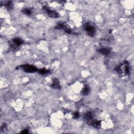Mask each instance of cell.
<instances>
[{
  "mask_svg": "<svg viewBox=\"0 0 134 134\" xmlns=\"http://www.w3.org/2000/svg\"><path fill=\"white\" fill-rule=\"evenodd\" d=\"M84 28L86 34L91 37H93L96 34L95 27L89 23H87L84 25Z\"/></svg>",
  "mask_w": 134,
  "mask_h": 134,
  "instance_id": "1",
  "label": "cell"
},
{
  "mask_svg": "<svg viewBox=\"0 0 134 134\" xmlns=\"http://www.w3.org/2000/svg\"><path fill=\"white\" fill-rule=\"evenodd\" d=\"M17 69H21L25 72L27 73H34L38 72V69L35 66L30 64H23L20 67H18Z\"/></svg>",
  "mask_w": 134,
  "mask_h": 134,
  "instance_id": "2",
  "label": "cell"
},
{
  "mask_svg": "<svg viewBox=\"0 0 134 134\" xmlns=\"http://www.w3.org/2000/svg\"><path fill=\"white\" fill-rule=\"evenodd\" d=\"M55 28L57 29H62L66 33L71 34L72 33V30L70 27L66 23H59L56 27Z\"/></svg>",
  "mask_w": 134,
  "mask_h": 134,
  "instance_id": "3",
  "label": "cell"
},
{
  "mask_svg": "<svg viewBox=\"0 0 134 134\" xmlns=\"http://www.w3.org/2000/svg\"><path fill=\"white\" fill-rule=\"evenodd\" d=\"M43 9L44 11V12L47 14L48 16L50 17H52L54 18H58L60 16L59 14L57 12L52 10H50L47 6H43Z\"/></svg>",
  "mask_w": 134,
  "mask_h": 134,
  "instance_id": "4",
  "label": "cell"
},
{
  "mask_svg": "<svg viewBox=\"0 0 134 134\" xmlns=\"http://www.w3.org/2000/svg\"><path fill=\"white\" fill-rule=\"evenodd\" d=\"M84 118L86 121V122H87V124L90 125H91L92 122H93V120L94 119L93 118V114L91 112H86L84 114Z\"/></svg>",
  "mask_w": 134,
  "mask_h": 134,
  "instance_id": "5",
  "label": "cell"
},
{
  "mask_svg": "<svg viewBox=\"0 0 134 134\" xmlns=\"http://www.w3.org/2000/svg\"><path fill=\"white\" fill-rule=\"evenodd\" d=\"M111 48L109 47H102L98 49V52L103 55H107L111 52Z\"/></svg>",
  "mask_w": 134,
  "mask_h": 134,
  "instance_id": "6",
  "label": "cell"
},
{
  "mask_svg": "<svg viewBox=\"0 0 134 134\" xmlns=\"http://www.w3.org/2000/svg\"><path fill=\"white\" fill-rule=\"evenodd\" d=\"M51 86H52L53 89L57 90H60L61 88V86L60 84V82L57 78L54 79L53 80V83Z\"/></svg>",
  "mask_w": 134,
  "mask_h": 134,
  "instance_id": "7",
  "label": "cell"
},
{
  "mask_svg": "<svg viewBox=\"0 0 134 134\" xmlns=\"http://www.w3.org/2000/svg\"><path fill=\"white\" fill-rule=\"evenodd\" d=\"M12 41V44L14 45L16 47H19L20 46L24 44V41H23V40L18 37H16L15 38L13 39Z\"/></svg>",
  "mask_w": 134,
  "mask_h": 134,
  "instance_id": "8",
  "label": "cell"
},
{
  "mask_svg": "<svg viewBox=\"0 0 134 134\" xmlns=\"http://www.w3.org/2000/svg\"><path fill=\"white\" fill-rule=\"evenodd\" d=\"M90 91H91V90H90V87L88 85H85L84 87H83V89L81 91V93L83 95L86 96L90 94Z\"/></svg>",
  "mask_w": 134,
  "mask_h": 134,
  "instance_id": "9",
  "label": "cell"
},
{
  "mask_svg": "<svg viewBox=\"0 0 134 134\" xmlns=\"http://www.w3.org/2000/svg\"><path fill=\"white\" fill-rule=\"evenodd\" d=\"M91 125L94 127L95 128H100L101 126V122L100 121H98V120L94 119V121L92 122Z\"/></svg>",
  "mask_w": 134,
  "mask_h": 134,
  "instance_id": "10",
  "label": "cell"
},
{
  "mask_svg": "<svg viewBox=\"0 0 134 134\" xmlns=\"http://www.w3.org/2000/svg\"><path fill=\"white\" fill-rule=\"evenodd\" d=\"M22 12L27 16H30L32 14V11L29 8H24L22 10Z\"/></svg>",
  "mask_w": 134,
  "mask_h": 134,
  "instance_id": "11",
  "label": "cell"
},
{
  "mask_svg": "<svg viewBox=\"0 0 134 134\" xmlns=\"http://www.w3.org/2000/svg\"><path fill=\"white\" fill-rule=\"evenodd\" d=\"M38 72L41 75H48V74L50 73L51 71L50 70H47V69L44 68V69H40V70H38Z\"/></svg>",
  "mask_w": 134,
  "mask_h": 134,
  "instance_id": "12",
  "label": "cell"
},
{
  "mask_svg": "<svg viewBox=\"0 0 134 134\" xmlns=\"http://www.w3.org/2000/svg\"><path fill=\"white\" fill-rule=\"evenodd\" d=\"M4 6L8 10H10L13 8V2L12 1H7L4 4Z\"/></svg>",
  "mask_w": 134,
  "mask_h": 134,
  "instance_id": "13",
  "label": "cell"
},
{
  "mask_svg": "<svg viewBox=\"0 0 134 134\" xmlns=\"http://www.w3.org/2000/svg\"><path fill=\"white\" fill-rule=\"evenodd\" d=\"M80 113L79 112H76L75 113H74L73 114V118L74 119H78L80 117Z\"/></svg>",
  "mask_w": 134,
  "mask_h": 134,
  "instance_id": "14",
  "label": "cell"
},
{
  "mask_svg": "<svg viewBox=\"0 0 134 134\" xmlns=\"http://www.w3.org/2000/svg\"><path fill=\"white\" fill-rule=\"evenodd\" d=\"M1 129H2V131H5L6 129V125L5 124H4L2 126Z\"/></svg>",
  "mask_w": 134,
  "mask_h": 134,
  "instance_id": "15",
  "label": "cell"
},
{
  "mask_svg": "<svg viewBox=\"0 0 134 134\" xmlns=\"http://www.w3.org/2000/svg\"><path fill=\"white\" fill-rule=\"evenodd\" d=\"M21 133H22V134H28L29 131H28V129H24V131L21 132Z\"/></svg>",
  "mask_w": 134,
  "mask_h": 134,
  "instance_id": "16",
  "label": "cell"
}]
</instances>
